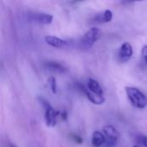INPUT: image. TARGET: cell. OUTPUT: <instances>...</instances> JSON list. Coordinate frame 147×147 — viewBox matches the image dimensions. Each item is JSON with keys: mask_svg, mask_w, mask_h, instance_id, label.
Wrapping results in <instances>:
<instances>
[{"mask_svg": "<svg viewBox=\"0 0 147 147\" xmlns=\"http://www.w3.org/2000/svg\"><path fill=\"white\" fill-rule=\"evenodd\" d=\"M102 35V32L98 28H91L88 30L84 37L80 40V44L84 48H90L93 46V44L100 39Z\"/></svg>", "mask_w": 147, "mask_h": 147, "instance_id": "3957f363", "label": "cell"}, {"mask_svg": "<svg viewBox=\"0 0 147 147\" xmlns=\"http://www.w3.org/2000/svg\"><path fill=\"white\" fill-rule=\"evenodd\" d=\"M103 133H104V137H105V146L106 147H115L118 138L120 136L119 132L116 130L115 127H114L111 125H107L104 126L103 128Z\"/></svg>", "mask_w": 147, "mask_h": 147, "instance_id": "5b68a950", "label": "cell"}, {"mask_svg": "<svg viewBox=\"0 0 147 147\" xmlns=\"http://www.w3.org/2000/svg\"><path fill=\"white\" fill-rule=\"evenodd\" d=\"M113 18V13L110 9H106L103 13L97 14L94 18V22L96 23H104V22H109L112 21Z\"/></svg>", "mask_w": 147, "mask_h": 147, "instance_id": "9c48e42d", "label": "cell"}, {"mask_svg": "<svg viewBox=\"0 0 147 147\" xmlns=\"http://www.w3.org/2000/svg\"><path fill=\"white\" fill-rule=\"evenodd\" d=\"M91 143L94 147H101L105 143L104 135L99 131H95L92 134Z\"/></svg>", "mask_w": 147, "mask_h": 147, "instance_id": "7c38bea8", "label": "cell"}, {"mask_svg": "<svg viewBox=\"0 0 147 147\" xmlns=\"http://www.w3.org/2000/svg\"><path fill=\"white\" fill-rule=\"evenodd\" d=\"M38 100L40 102V104L43 106V108L45 109V122H46L47 126L54 127L57 123V117L60 113L56 111L49 104V102L47 100H45L44 98L39 97Z\"/></svg>", "mask_w": 147, "mask_h": 147, "instance_id": "7a4b0ae2", "label": "cell"}, {"mask_svg": "<svg viewBox=\"0 0 147 147\" xmlns=\"http://www.w3.org/2000/svg\"><path fill=\"white\" fill-rule=\"evenodd\" d=\"M74 140L78 143V144H81L83 142V140L82 138L78 137V136H74Z\"/></svg>", "mask_w": 147, "mask_h": 147, "instance_id": "2e32d148", "label": "cell"}, {"mask_svg": "<svg viewBox=\"0 0 147 147\" xmlns=\"http://www.w3.org/2000/svg\"><path fill=\"white\" fill-rule=\"evenodd\" d=\"M134 147H138V146H134Z\"/></svg>", "mask_w": 147, "mask_h": 147, "instance_id": "e0dca14e", "label": "cell"}, {"mask_svg": "<svg viewBox=\"0 0 147 147\" xmlns=\"http://www.w3.org/2000/svg\"><path fill=\"white\" fill-rule=\"evenodd\" d=\"M79 89L86 95L87 98L93 103L95 104H102L105 102V98L103 97V96H97L96 94H93L92 92H90L88 89L85 88L84 85L83 84H78Z\"/></svg>", "mask_w": 147, "mask_h": 147, "instance_id": "52a82bcc", "label": "cell"}, {"mask_svg": "<svg viewBox=\"0 0 147 147\" xmlns=\"http://www.w3.org/2000/svg\"><path fill=\"white\" fill-rule=\"evenodd\" d=\"M141 142L143 146L145 147H147V137L146 136H142L141 137Z\"/></svg>", "mask_w": 147, "mask_h": 147, "instance_id": "9a60e30c", "label": "cell"}, {"mask_svg": "<svg viewBox=\"0 0 147 147\" xmlns=\"http://www.w3.org/2000/svg\"><path fill=\"white\" fill-rule=\"evenodd\" d=\"M26 19L28 22H36V23H40V24H50L53 22V16L47 14V13H43V12H36V11H31V12H28L26 13Z\"/></svg>", "mask_w": 147, "mask_h": 147, "instance_id": "277c9868", "label": "cell"}, {"mask_svg": "<svg viewBox=\"0 0 147 147\" xmlns=\"http://www.w3.org/2000/svg\"><path fill=\"white\" fill-rule=\"evenodd\" d=\"M45 66L48 70L52 71L59 72V73H65L68 71V69L66 67H65L62 64L55 62V61H47L45 63Z\"/></svg>", "mask_w": 147, "mask_h": 147, "instance_id": "30bf717a", "label": "cell"}, {"mask_svg": "<svg viewBox=\"0 0 147 147\" xmlns=\"http://www.w3.org/2000/svg\"><path fill=\"white\" fill-rule=\"evenodd\" d=\"M141 53H142V57H143L144 61H145V62L147 64V45L143 46Z\"/></svg>", "mask_w": 147, "mask_h": 147, "instance_id": "5bb4252c", "label": "cell"}, {"mask_svg": "<svg viewBox=\"0 0 147 147\" xmlns=\"http://www.w3.org/2000/svg\"><path fill=\"white\" fill-rule=\"evenodd\" d=\"M125 90L127 96L133 106L138 109H145L146 107L147 98L143 92L134 87H126Z\"/></svg>", "mask_w": 147, "mask_h": 147, "instance_id": "6da1fadb", "label": "cell"}, {"mask_svg": "<svg viewBox=\"0 0 147 147\" xmlns=\"http://www.w3.org/2000/svg\"><path fill=\"white\" fill-rule=\"evenodd\" d=\"M132 55H133V47L131 44L128 42L123 43L118 53V57L120 60L121 62H126L132 57Z\"/></svg>", "mask_w": 147, "mask_h": 147, "instance_id": "8992f818", "label": "cell"}, {"mask_svg": "<svg viewBox=\"0 0 147 147\" xmlns=\"http://www.w3.org/2000/svg\"><path fill=\"white\" fill-rule=\"evenodd\" d=\"M45 41L47 45H49L54 48H64V47H67L66 40H64L59 37L53 36V35L45 36Z\"/></svg>", "mask_w": 147, "mask_h": 147, "instance_id": "ba28073f", "label": "cell"}, {"mask_svg": "<svg viewBox=\"0 0 147 147\" xmlns=\"http://www.w3.org/2000/svg\"><path fill=\"white\" fill-rule=\"evenodd\" d=\"M48 83L50 84V88L52 90V92L53 94L57 93V83H56V79L54 77H50L48 78Z\"/></svg>", "mask_w": 147, "mask_h": 147, "instance_id": "4fadbf2b", "label": "cell"}, {"mask_svg": "<svg viewBox=\"0 0 147 147\" xmlns=\"http://www.w3.org/2000/svg\"><path fill=\"white\" fill-rule=\"evenodd\" d=\"M88 90L92 92L93 94H96L97 96H102L103 95V90L101 87V85L99 84V83L93 79V78H90L88 80Z\"/></svg>", "mask_w": 147, "mask_h": 147, "instance_id": "8fae6325", "label": "cell"}]
</instances>
